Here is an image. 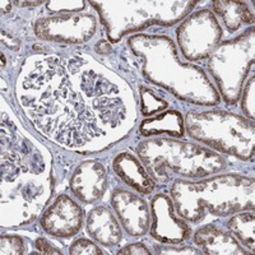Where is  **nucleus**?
I'll use <instances>...</instances> for the list:
<instances>
[{
	"mask_svg": "<svg viewBox=\"0 0 255 255\" xmlns=\"http://www.w3.org/2000/svg\"><path fill=\"white\" fill-rule=\"evenodd\" d=\"M15 95L36 129L52 142L100 151L135 123L130 86L90 55H35L24 60Z\"/></svg>",
	"mask_w": 255,
	"mask_h": 255,
	"instance_id": "nucleus-1",
	"label": "nucleus"
},
{
	"mask_svg": "<svg viewBox=\"0 0 255 255\" xmlns=\"http://www.w3.org/2000/svg\"><path fill=\"white\" fill-rule=\"evenodd\" d=\"M5 128L12 138L1 129V223L20 226L35 220L47 200L46 165L33 143Z\"/></svg>",
	"mask_w": 255,
	"mask_h": 255,
	"instance_id": "nucleus-2",
	"label": "nucleus"
},
{
	"mask_svg": "<svg viewBox=\"0 0 255 255\" xmlns=\"http://www.w3.org/2000/svg\"><path fill=\"white\" fill-rule=\"evenodd\" d=\"M136 56L144 58L143 74L148 81L170 90L177 99L198 105H217L220 96L199 67L181 64L170 37L138 35L129 38Z\"/></svg>",
	"mask_w": 255,
	"mask_h": 255,
	"instance_id": "nucleus-3",
	"label": "nucleus"
},
{
	"mask_svg": "<svg viewBox=\"0 0 255 255\" xmlns=\"http://www.w3.org/2000/svg\"><path fill=\"white\" fill-rule=\"evenodd\" d=\"M176 213L193 223L207 215L226 217L254 208V180L241 175H221L199 183L176 180L171 186Z\"/></svg>",
	"mask_w": 255,
	"mask_h": 255,
	"instance_id": "nucleus-4",
	"label": "nucleus"
},
{
	"mask_svg": "<svg viewBox=\"0 0 255 255\" xmlns=\"http://www.w3.org/2000/svg\"><path fill=\"white\" fill-rule=\"evenodd\" d=\"M136 153L152 179L168 181V171L186 177H203L222 171L227 162L207 148L186 142L159 138L139 143Z\"/></svg>",
	"mask_w": 255,
	"mask_h": 255,
	"instance_id": "nucleus-5",
	"label": "nucleus"
},
{
	"mask_svg": "<svg viewBox=\"0 0 255 255\" xmlns=\"http://www.w3.org/2000/svg\"><path fill=\"white\" fill-rule=\"evenodd\" d=\"M91 4L99 10L109 37L118 42L129 32L149 24L176 23L197 1H91Z\"/></svg>",
	"mask_w": 255,
	"mask_h": 255,
	"instance_id": "nucleus-6",
	"label": "nucleus"
},
{
	"mask_svg": "<svg viewBox=\"0 0 255 255\" xmlns=\"http://www.w3.org/2000/svg\"><path fill=\"white\" fill-rule=\"evenodd\" d=\"M186 130L191 138L213 149L244 161L254 157V125L235 114L226 111L189 113Z\"/></svg>",
	"mask_w": 255,
	"mask_h": 255,
	"instance_id": "nucleus-7",
	"label": "nucleus"
},
{
	"mask_svg": "<svg viewBox=\"0 0 255 255\" xmlns=\"http://www.w3.org/2000/svg\"><path fill=\"white\" fill-rule=\"evenodd\" d=\"M253 61L254 28L235 40L220 45L209 59V70L229 105H234L240 97L244 79L252 69Z\"/></svg>",
	"mask_w": 255,
	"mask_h": 255,
	"instance_id": "nucleus-8",
	"label": "nucleus"
},
{
	"mask_svg": "<svg viewBox=\"0 0 255 255\" xmlns=\"http://www.w3.org/2000/svg\"><path fill=\"white\" fill-rule=\"evenodd\" d=\"M176 33L184 56L194 61L207 58L217 49L222 28L212 12L203 9L191 14L177 28Z\"/></svg>",
	"mask_w": 255,
	"mask_h": 255,
	"instance_id": "nucleus-9",
	"label": "nucleus"
},
{
	"mask_svg": "<svg viewBox=\"0 0 255 255\" xmlns=\"http://www.w3.org/2000/svg\"><path fill=\"white\" fill-rule=\"evenodd\" d=\"M97 20L92 14L41 18L35 23L37 37L64 44H83L95 35Z\"/></svg>",
	"mask_w": 255,
	"mask_h": 255,
	"instance_id": "nucleus-10",
	"label": "nucleus"
},
{
	"mask_svg": "<svg viewBox=\"0 0 255 255\" xmlns=\"http://www.w3.org/2000/svg\"><path fill=\"white\" fill-rule=\"evenodd\" d=\"M41 227L55 238H72L83 225V212L68 195H60L44 212Z\"/></svg>",
	"mask_w": 255,
	"mask_h": 255,
	"instance_id": "nucleus-11",
	"label": "nucleus"
},
{
	"mask_svg": "<svg viewBox=\"0 0 255 255\" xmlns=\"http://www.w3.org/2000/svg\"><path fill=\"white\" fill-rule=\"evenodd\" d=\"M151 235L163 244H179L190 236V227L174 216L172 200L165 194L154 195L151 203Z\"/></svg>",
	"mask_w": 255,
	"mask_h": 255,
	"instance_id": "nucleus-12",
	"label": "nucleus"
},
{
	"mask_svg": "<svg viewBox=\"0 0 255 255\" xmlns=\"http://www.w3.org/2000/svg\"><path fill=\"white\" fill-rule=\"evenodd\" d=\"M111 204L129 235L142 236L147 234L151 216L145 200L130 191L116 189L111 197Z\"/></svg>",
	"mask_w": 255,
	"mask_h": 255,
	"instance_id": "nucleus-13",
	"label": "nucleus"
},
{
	"mask_svg": "<svg viewBox=\"0 0 255 255\" xmlns=\"http://www.w3.org/2000/svg\"><path fill=\"white\" fill-rule=\"evenodd\" d=\"M108 171L101 162L91 159L79 163L70 179V189L83 203H95L104 197L108 188Z\"/></svg>",
	"mask_w": 255,
	"mask_h": 255,
	"instance_id": "nucleus-14",
	"label": "nucleus"
},
{
	"mask_svg": "<svg viewBox=\"0 0 255 255\" xmlns=\"http://www.w3.org/2000/svg\"><path fill=\"white\" fill-rule=\"evenodd\" d=\"M114 170L122 181L140 194H151L154 190V181L139 159L131 153L118 154L114 159Z\"/></svg>",
	"mask_w": 255,
	"mask_h": 255,
	"instance_id": "nucleus-15",
	"label": "nucleus"
},
{
	"mask_svg": "<svg viewBox=\"0 0 255 255\" xmlns=\"http://www.w3.org/2000/svg\"><path fill=\"white\" fill-rule=\"evenodd\" d=\"M87 231L93 240L105 247H114L123 238L118 220L106 207H96L88 213Z\"/></svg>",
	"mask_w": 255,
	"mask_h": 255,
	"instance_id": "nucleus-16",
	"label": "nucleus"
},
{
	"mask_svg": "<svg viewBox=\"0 0 255 255\" xmlns=\"http://www.w3.org/2000/svg\"><path fill=\"white\" fill-rule=\"evenodd\" d=\"M194 241L206 254H248L243 250L238 240L230 235V232L217 229L213 225H207L198 230L194 235Z\"/></svg>",
	"mask_w": 255,
	"mask_h": 255,
	"instance_id": "nucleus-17",
	"label": "nucleus"
},
{
	"mask_svg": "<svg viewBox=\"0 0 255 255\" xmlns=\"http://www.w3.org/2000/svg\"><path fill=\"white\" fill-rule=\"evenodd\" d=\"M140 134L144 136L156 135V134L167 133L172 136H183V118L177 111H167L162 115L145 119L140 124Z\"/></svg>",
	"mask_w": 255,
	"mask_h": 255,
	"instance_id": "nucleus-18",
	"label": "nucleus"
},
{
	"mask_svg": "<svg viewBox=\"0 0 255 255\" xmlns=\"http://www.w3.org/2000/svg\"><path fill=\"white\" fill-rule=\"evenodd\" d=\"M213 9L223 19L230 32H235L243 23H253L254 15L243 1H213Z\"/></svg>",
	"mask_w": 255,
	"mask_h": 255,
	"instance_id": "nucleus-19",
	"label": "nucleus"
},
{
	"mask_svg": "<svg viewBox=\"0 0 255 255\" xmlns=\"http://www.w3.org/2000/svg\"><path fill=\"white\" fill-rule=\"evenodd\" d=\"M254 213L245 212L234 216L229 221L227 226L230 231L240 240L241 244H244L250 252H254V223H255Z\"/></svg>",
	"mask_w": 255,
	"mask_h": 255,
	"instance_id": "nucleus-20",
	"label": "nucleus"
},
{
	"mask_svg": "<svg viewBox=\"0 0 255 255\" xmlns=\"http://www.w3.org/2000/svg\"><path fill=\"white\" fill-rule=\"evenodd\" d=\"M167 106V101L157 97L153 91L140 87V110H142L143 115H152L154 113L162 111Z\"/></svg>",
	"mask_w": 255,
	"mask_h": 255,
	"instance_id": "nucleus-21",
	"label": "nucleus"
},
{
	"mask_svg": "<svg viewBox=\"0 0 255 255\" xmlns=\"http://www.w3.org/2000/svg\"><path fill=\"white\" fill-rule=\"evenodd\" d=\"M254 77L248 81L247 87L244 90L243 97H241V110L252 122L254 120Z\"/></svg>",
	"mask_w": 255,
	"mask_h": 255,
	"instance_id": "nucleus-22",
	"label": "nucleus"
},
{
	"mask_svg": "<svg viewBox=\"0 0 255 255\" xmlns=\"http://www.w3.org/2000/svg\"><path fill=\"white\" fill-rule=\"evenodd\" d=\"M69 254L72 255H87V254H102V250L97 245L87 239H78L73 241L69 248Z\"/></svg>",
	"mask_w": 255,
	"mask_h": 255,
	"instance_id": "nucleus-23",
	"label": "nucleus"
},
{
	"mask_svg": "<svg viewBox=\"0 0 255 255\" xmlns=\"http://www.w3.org/2000/svg\"><path fill=\"white\" fill-rule=\"evenodd\" d=\"M24 243L23 240L14 235L1 236V254H23Z\"/></svg>",
	"mask_w": 255,
	"mask_h": 255,
	"instance_id": "nucleus-24",
	"label": "nucleus"
},
{
	"mask_svg": "<svg viewBox=\"0 0 255 255\" xmlns=\"http://www.w3.org/2000/svg\"><path fill=\"white\" fill-rule=\"evenodd\" d=\"M157 254H163V255H172V254H203L200 250L194 249L190 247H184V248H157Z\"/></svg>",
	"mask_w": 255,
	"mask_h": 255,
	"instance_id": "nucleus-25",
	"label": "nucleus"
},
{
	"mask_svg": "<svg viewBox=\"0 0 255 255\" xmlns=\"http://www.w3.org/2000/svg\"><path fill=\"white\" fill-rule=\"evenodd\" d=\"M118 254L120 255H138V254H151V252L147 249V247H144L143 244L138 243V244H130V245H128V247L123 248L122 250L118 252Z\"/></svg>",
	"mask_w": 255,
	"mask_h": 255,
	"instance_id": "nucleus-26",
	"label": "nucleus"
},
{
	"mask_svg": "<svg viewBox=\"0 0 255 255\" xmlns=\"http://www.w3.org/2000/svg\"><path fill=\"white\" fill-rule=\"evenodd\" d=\"M36 248H37V250H40V253H42V254H61L58 249H55L52 245H50L45 239H37V240H36Z\"/></svg>",
	"mask_w": 255,
	"mask_h": 255,
	"instance_id": "nucleus-27",
	"label": "nucleus"
},
{
	"mask_svg": "<svg viewBox=\"0 0 255 255\" xmlns=\"http://www.w3.org/2000/svg\"><path fill=\"white\" fill-rule=\"evenodd\" d=\"M1 41H3V44H5V46L9 47V49L19 50V41H18L15 37H13V36L5 33V32H3Z\"/></svg>",
	"mask_w": 255,
	"mask_h": 255,
	"instance_id": "nucleus-28",
	"label": "nucleus"
},
{
	"mask_svg": "<svg viewBox=\"0 0 255 255\" xmlns=\"http://www.w3.org/2000/svg\"><path fill=\"white\" fill-rule=\"evenodd\" d=\"M96 51L100 52V54H108V52L111 51V46L110 44H108L106 41H101L99 44L96 45Z\"/></svg>",
	"mask_w": 255,
	"mask_h": 255,
	"instance_id": "nucleus-29",
	"label": "nucleus"
},
{
	"mask_svg": "<svg viewBox=\"0 0 255 255\" xmlns=\"http://www.w3.org/2000/svg\"><path fill=\"white\" fill-rule=\"evenodd\" d=\"M45 1H17V4H22L20 6H29V5H40V4H44Z\"/></svg>",
	"mask_w": 255,
	"mask_h": 255,
	"instance_id": "nucleus-30",
	"label": "nucleus"
}]
</instances>
